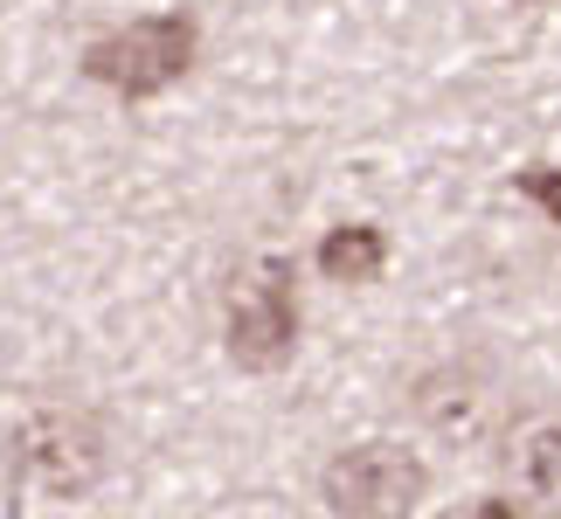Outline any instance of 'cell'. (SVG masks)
<instances>
[{
	"mask_svg": "<svg viewBox=\"0 0 561 519\" xmlns=\"http://www.w3.org/2000/svg\"><path fill=\"white\" fill-rule=\"evenodd\" d=\"M8 464L28 492L77 506L112 478V429L91 402H35L8 429Z\"/></svg>",
	"mask_w": 561,
	"mask_h": 519,
	"instance_id": "cell-1",
	"label": "cell"
},
{
	"mask_svg": "<svg viewBox=\"0 0 561 519\" xmlns=\"http://www.w3.org/2000/svg\"><path fill=\"white\" fill-rule=\"evenodd\" d=\"M319 499L333 519H416V506L430 499V464L396 437L347 443L319 471Z\"/></svg>",
	"mask_w": 561,
	"mask_h": 519,
	"instance_id": "cell-4",
	"label": "cell"
},
{
	"mask_svg": "<svg viewBox=\"0 0 561 519\" xmlns=\"http://www.w3.org/2000/svg\"><path fill=\"white\" fill-rule=\"evenodd\" d=\"M194 49H202L194 14H139V21H125V28L98 35L91 49H83V77L104 83V91L125 97V104H146V97L174 91L194 70Z\"/></svg>",
	"mask_w": 561,
	"mask_h": 519,
	"instance_id": "cell-3",
	"label": "cell"
},
{
	"mask_svg": "<svg viewBox=\"0 0 561 519\" xmlns=\"http://www.w3.org/2000/svg\"><path fill=\"white\" fill-rule=\"evenodd\" d=\"M471 519H520V512H513L506 499H479V506H471Z\"/></svg>",
	"mask_w": 561,
	"mask_h": 519,
	"instance_id": "cell-9",
	"label": "cell"
},
{
	"mask_svg": "<svg viewBox=\"0 0 561 519\" xmlns=\"http://www.w3.org/2000/svg\"><path fill=\"white\" fill-rule=\"evenodd\" d=\"M513 187H520L548 222H561V166H520V173H513Z\"/></svg>",
	"mask_w": 561,
	"mask_h": 519,
	"instance_id": "cell-8",
	"label": "cell"
},
{
	"mask_svg": "<svg viewBox=\"0 0 561 519\" xmlns=\"http://www.w3.org/2000/svg\"><path fill=\"white\" fill-rule=\"evenodd\" d=\"M222 346L243 374H277L298 354V270L285 256H250L222 291Z\"/></svg>",
	"mask_w": 561,
	"mask_h": 519,
	"instance_id": "cell-2",
	"label": "cell"
},
{
	"mask_svg": "<svg viewBox=\"0 0 561 519\" xmlns=\"http://www.w3.org/2000/svg\"><path fill=\"white\" fill-rule=\"evenodd\" d=\"M381 270H388V235L375 222L327 229V243H319V277L327 285H375Z\"/></svg>",
	"mask_w": 561,
	"mask_h": 519,
	"instance_id": "cell-7",
	"label": "cell"
},
{
	"mask_svg": "<svg viewBox=\"0 0 561 519\" xmlns=\"http://www.w3.org/2000/svg\"><path fill=\"white\" fill-rule=\"evenodd\" d=\"M513 485H520V499L534 512H561V416H534L513 429Z\"/></svg>",
	"mask_w": 561,
	"mask_h": 519,
	"instance_id": "cell-6",
	"label": "cell"
},
{
	"mask_svg": "<svg viewBox=\"0 0 561 519\" xmlns=\"http://www.w3.org/2000/svg\"><path fill=\"white\" fill-rule=\"evenodd\" d=\"M409 408L444 450H492L506 437V388L479 360H437L409 381Z\"/></svg>",
	"mask_w": 561,
	"mask_h": 519,
	"instance_id": "cell-5",
	"label": "cell"
}]
</instances>
